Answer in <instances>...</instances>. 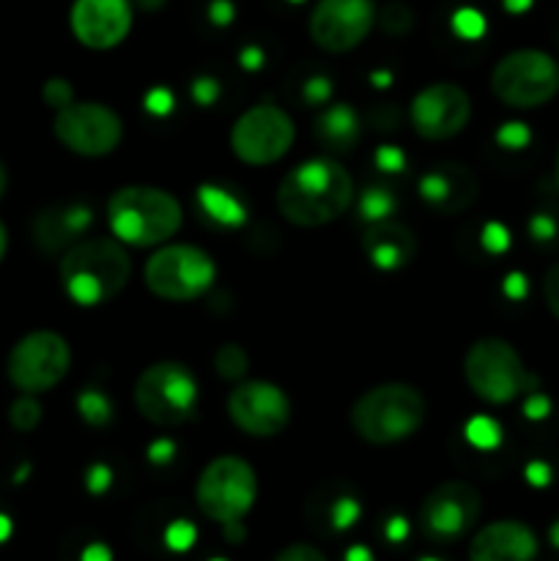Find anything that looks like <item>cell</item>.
<instances>
[{
	"label": "cell",
	"instance_id": "cell-28",
	"mask_svg": "<svg viewBox=\"0 0 559 561\" xmlns=\"http://www.w3.org/2000/svg\"><path fill=\"white\" fill-rule=\"evenodd\" d=\"M362 518V504L354 496H338L327 510V524L332 531L354 529L356 520Z\"/></svg>",
	"mask_w": 559,
	"mask_h": 561
},
{
	"label": "cell",
	"instance_id": "cell-20",
	"mask_svg": "<svg viewBox=\"0 0 559 561\" xmlns=\"http://www.w3.org/2000/svg\"><path fill=\"white\" fill-rule=\"evenodd\" d=\"M362 250H365L367 261H370L373 266L381 268V272H395V268H403L414 261V230L395 222V219L373 222L370 228H367L365 239H362Z\"/></svg>",
	"mask_w": 559,
	"mask_h": 561
},
{
	"label": "cell",
	"instance_id": "cell-32",
	"mask_svg": "<svg viewBox=\"0 0 559 561\" xmlns=\"http://www.w3.org/2000/svg\"><path fill=\"white\" fill-rule=\"evenodd\" d=\"M453 31L458 33L464 42H475L486 33V20H482L480 11L475 9H458L453 14Z\"/></svg>",
	"mask_w": 559,
	"mask_h": 561
},
{
	"label": "cell",
	"instance_id": "cell-43",
	"mask_svg": "<svg viewBox=\"0 0 559 561\" xmlns=\"http://www.w3.org/2000/svg\"><path fill=\"white\" fill-rule=\"evenodd\" d=\"M543 296H546V305L551 310V316L559 321V261L548 268L546 283H543Z\"/></svg>",
	"mask_w": 559,
	"mask_h": 561
},
{
	"label": "cell",
	"instance_id": "cell-14",
	"mask_svg": "<svg viewBox=\"0 0 559 561\" xmlns=\"http://www.w3.org/2000/svg\"><path fill=\"white\" fill-rule=\"evenodd\" d=\"M228 416L252 438H274L290 422V400L272 381H239L228 394Z\"/></svg>",
	"mask_w": 559,
	"mask_h": 561
},
{
	"label": "cell",
	"instance_id": "cell-19",
	"mask_svg": "<svg viewBox=\"0 0 559 561\" xmlns=\"http://www.w3.org/2000/svg\"><path fill=\"white\" fill-rule=\"evenodd\" d=\"M540 542L521 520H493L469 540V561H535Z\"/></svg>",
	"mask_w": 559,
	"mask_h": 561
},
{
	"label": "cell",
	"instance_id": "cell-46",
	"mask_svg": "<svg viewBox=\"0 0 559 561\" xmlns=\"http://www.w3.org/2000/svg\"><path fill=\"white\" fill-rule=\"evenodd\" d=\"M233 3L230 0H212V5H208V20L214 22V25H228L230 20H233Z\"/></svg>",
	"mask_w": 559,
	"mask_h": 561
},
{
	"label": "cell",
	"instance_id": "cell-21",
	"mask_svg": "<svg viewBox=\"0 0 559 561\" xmlns=\"http://www.w3.org/2000/svg\"><path fill=\"white\" fill-rule=\"evenodd\" d=\"M93 211L80 203L71 206H53L42 211L33 222V239L44 252H60L69 250L71 244L80 241V236L91 228Z\"/></svg>",
	"mask_w": 559,
	"mask_h": 561
},
{
	"label": "cell",
	"instance_id": "cell-12",
	"mask_svg": "<svg viewBox=\"0 0 559 561\" xmlns=\"http://www.w3.org/2000/svg\"><path fill=\"white\" fill-rule=\"evenodd\" d=\"M53 131L66 151L85 159H99L121 146L124 121L113 107L102 102H71L69 107L55 113Z\"/></svg>",
	"mask_w": 559,
	"mask_h": 561
},
{
	"label": "cell",
	"instance_id": "cell-8",
	"mask_svg": "<svg viewBox=\"0 0 559 561\" xmlns=\"http://www.w3.org/2000/svg\"><path fill=\"white\" fill-rule=\"evenodd\" d=\"M491 91L513 110H535L559 93V64L543 49H515L491 71Z\"/></svg>",
	"mask_w": 559,
	"mask_h": 561
},
{
	"label": "cell",
	"instance_id": "cell-26",
	"mask_svg": "<svg viewBox=\"0 0 559 561\" xmlns=\"http://www.w3.org/2000/svg\"><path fill=\"white\" fill-rule=\"evenodd\" d=\"M214 370L225 378V381H241L250 370V356L239 343L219 345L214 354Z\"/></svg>",
	"mask_w": 559,
	"mask_h": 561
},
{
	"label": "cell",
	"instance_id": "cell-10",
	"mask_svg": "<svg viewBox=\"0 0 559 561\" xmlns=\"http://www.w3.org/2000/svg\"><path fill=\"white\" fill-rule=\"evenodd\" d=\"M71 367V348L58 332H31L11 348L5 376L22 394H44L58 387Z\"/></svg>",
	"mask_w": 559,
	"mask_h": 561
},
{
	"label": "cell",
	"instance_id": "cell-53",
	"mask_svg": "<svg viewBox=\"0 0 559 561\" xmlns=\"http://www.w3.org/2000/svg\"><path fill=\"white\" fill-rule=\"evenodd\" d=\"M343 561H376V559H373L370 548L360 546V542H356V546H351L349 551L343 553Z\"/></svg>",
	"mask_w": 559,
	"mask_h": 561
},
{
	"label": "cell",
	"instance_id": "cell-27",
	"mask_svg": "<svg viewBox=\"0 0 559 561\" xmlns=\"http://www.w3.org/2000/svg\"><path fill=\"white\" fill-rule=\"evenodd\" d=\"M42 422V403L33 394H22L11 403L9 409V425L20 433H33Z\"/></svg>",
	"mask_w": 559,
	"mask_h": 561
},
{
	"label": "cell",
	"instance_id": "cell-55",
	"mask_svg": "<svg viewBox=\"0 0 559 561\" xmlns=\"http://www.w3.org/2000/svg\"><path fill=\"white\" fill-rule=\"evenodd\" d=\"M5 252H9V230H5V225L0 222V263H3Z\"/></svg>",
	"mask_w": 559,
	"mask_h": 561
},
{
	"label": "cell",
	"instance_id": "cell-41",
	"mask_svg": "<svg viewBox=\"0 0 559 561\" xmlns=\"http://www.w3.org/2000/svg\"><path fill=\"white\" fill-rule=\"evenodd\" d=\"M190 93L201 107H212L219 99V80L217 77H197V80H192Z\"/></svg>",
	"mask_w": 559,
	"mask_h": 561
},
{
	"label": "cell",
	"instance_id": "cell-45",
	"mask_svg": "<svg viewBox=\"0 0 559 561\" xmlns=\"http://www.w3.org/2000/svg\"><path fill=\"white\" fill-rule=\"evenodd\" d=\"M409 531H411V526H409V520L403 518V515H392V518L384 524V537H387L389 542H395V546L406 542Z\"/></svg>",
	"mask_w": 559,
	"mask_h": 561
},
{
	"label": "cell",
	"instance_id": "cell-42",
	"mask_svg": "<svg viewBox=\"0 0 559 561\" xmlns=\"http://www.w3.org/2000/svg\"><path fill=\"white\" fill-rule=\"evenodd\" d=\"M559 233V225L551 214H535L529 219V236L535 241H554Z\"/></svg>",
	"mask_w": 559,
	"mask_h": 561
},
{
	"label": "cell",
	"instance_id": "cell-51",
	"mask_svg": "<svg viewBox=\"0 0 559 561\" xmlns=\"http://www.w3.org/2000/svg\"><path fill=\"white\" fill-rule=\"evenodd\" d=\"M526 480L532 482V485H548V480H551V474H548V466L543 463H529L526 466Z\"/></svg>",
	"mask_w": 559,
	"mask_h": 561
},
{
	"label": "cell",
	"instance_id": "cell-3",
	"mask_svg": "<svg viewBox=\"0 0 559 561\" xmlns=\"http://www.w3.org/2000/svg\"><path fill=\"white\" fill-rule=\"evenodd\" d=\"M107 225L121 244L162 247L184 225V208L159 186H124L107 201Z\"/></svg>",
	"mask_w": 559,
	"mask_h": 561
},
{
	"label": "cell",
	"instance_id": "cell-30",
	"mask_svg": "<svg viewBox=\"0 0 559 561\" xmlns=\"http://www.w3.org/2000/svg\"><path fill=\"white\" fill-rule=\"evenodd\" d=\"M376 22L389 36H406L414 27V14L403 3H389L381 14H376Z\"/></svg>",
	"mask_w": 559,
	"mask_h": 561
},
{
	"label": "cell",
	"instance_id": "cell-25",
	"mask_svg": "<svg viewBox=\"0 0 559 561\" xmlns=\"http://www.w3.org/2000/svg\"><path fill=\"white\" fill-rule=\"evenodd\" d=\"M395 206H398V201L387 186H367L360 195V217L370 225L392 219Z\"/></svg>",
	"mask_w": 559,
	"mask_h": 561
},
{
	"label": "cell",
	"instance_id": "cell-40",
	"mask_svg": "<svg viewBox=\"0 0 559 561\" xmlns=\"http://www.w3.org/2000/svg\"><path fill=\"white\" fill-rule=\"evenodd\" d=\"M301 96H305L307 104H312V107H323V104L332 99V82H329V77H310V80L305 82V88H301Z\"/></svg>",
	"mask_w": 559,
	"mask_h": 561
},
{
	"label": "cell",
	"instance_id": "cell-50",
	"mask_svg": "<svg viewBox=\"0 0 559 561\" xmlns=\"http://www.w3.org/2000/svg\"><path fill=\"white\" fill-rule=\"evenodd\" d=\"M524 414L529 416V420H543V416L548 414V400L543 398V394H532L524 403Z\"/></svg>",
	"mask_w": 559,
	"mask_h": 561
},
{
	"label": "cell",
	"instance_id": "cell-13",
	"mask_svg": "<svg viewBox=\"0 0 559 561\" xmlns=\"http://www.w3.org/2000/svg\"><path fill=\"white\" fill-rule=\"evenodd\" d=\"M373 0H318L310 14V38L318 49L332 55L351 53L376 25Z\"/></svg>",
	"mask_w": 559,
	"mask_h": 561
},
{
	"label": "cell",
	"instance_id": "cell-56",
	"mask_svg": "<svg viewBox=\"0 0 559 561\" xmlns=\"http://www.w3.org/2000/svg\"><path fill=\"white\" fill-rule=\"evenodd\" d=\"M11 537V520L9 515H0V542H5Z\"/></svg>",
	"mask_w": 559,
	"mask_h": 561
},
{
	"label": "cell",
	"instance_id": "cell-4",
	"mask_svg": "<svg viewBox=\"0 0 559 561\" xmlns=\"http://www.w3.org/2000/svg\"><path fill=\"white\" fill-rule=\"evenodd\" d=\"M427 416L425 394L403 381L378 383L360 394L351 405V427L362 442L373 447L406 442L422 427Z\"/></svg>",
	"mask_w": 559,
	"mask_h": 561
},
{
	"label": "cell",
	"instance_id": "cell-16",
	"mask_svg": "<svg viewBox=\"0 0 559 561\" xmlns=\"http://www.w3.org/2000/svg\"><path fill=\"white\" fill-rule=\"evenodd\" d=\"M480 513L482 499L477 488L469 485V482L449 480L427 493L420 510V520L427 537L449 542L475 529Z\"/></svg>",
	"mask_w": 559,
	"mask_h": 561
},
{
	"label": "cell",
	"instance_id": "cell-39",
	"mask_svg": "<svg viewBox=\"0 0 559 561\" xmlns=\"http://www.w3.org/2000/svg\"><path fill=\"white\" fill-rule=\"evenodd\" d=\"M376 168L381 170V173H403L406 168V153L400 151L398 146H378L376 148Z\"/></svg>",
	"mask_w": 559,
	"mask_h": 561
},
{
	"label": "cell",
	"instance_id": "cell-37",
	"mask_svg": "<svg viewBox=\"0 0 559 561\" xmlns=\"http://www.w3.org/2000/svg\"><path fill=\"white\" fill-rule=\"evenodd\" d=\"M272 561H329L321 548L310 546V542H290Z\"/></svg>",
	"mask_w": 559,
	"mask_h": 561
},
{
	"label": "cell",
	"instance_id": "cell-57",
	"mask_svg": "<svg viewBox=\"0 0 559 561\" xmlns=\"http://www.w3.org/2000/svg\"><path fill=\"white\" fill-rule=\"evenodd\" d=\"M5 190H9V170H5V164L0 162V201H3Z\"/></svg>",
	"mask_w": 559,
	"mask_h": 561
},
{
	"label": "cell",
	"instance_id": "cell-6",
	"mask_svg": "<svg viewBox=\"0 0 559 561\" xmlns=\"http://www.w3.org/2000/svg\"><path fill=\"white\" fill-rule=\"evenodd\" d=\"M142 279L157 299L192 301L212 290L217 263L201 247L164 244L146 261Z\"/></svg>",
	"mask_w": 559,
	"mask_h": 561
},
{
	"label": "cell",
	"instance_id": "cell-36",
	"mask_svg": "<svg viewBox=\"0 0 559 561\" xmlns=\"http://www.w3.org/2000/svg\"><path fill=\"white\" fill-rule=\"evenodd\" d=\"M480 244L486 247V252H491V255H502L510 247V230L499 222H488L480 233Z\"/></svg>",
	"mask_w": 559,
	"mask_h": 561
},
{
	"label": "cell",
	"instance_id": "cell-29",
	"mask_svg": "<svg viewBox=\"0 0 559 561\" xmlns=\"http://www.w3.org/2000/svg\"><path fill=\"white\" fill-rule=\"evenodd\" d=\"M464 433H466V442L477 449H493L499 447V442H502V427H499L493 420H488V416H475V420H469V425H466Z\"/></svg>",
	"mask_w": 559,
	"mask_h": 561
},
{
	"label": "cell",
	"instance_id": "cell-34",
	"mask_svg": "<svg viewBox=\"0 0 559 561\" xmlns=\"http://www.w3.org/2000/svg\"><path fill=\"white\" fill-rule=\"evenodd\" d=\"M529 129H526V124H521V121H510V124H504L502 129L497 131V142L502 148H507V151H521V148L529 146Z\"/></svg>",
	"mask_w": 559,
	"mask_h": 561
},
{
	"label": "cell",
	"instance_id": "cell-7",
	"mask_svg": "<svg viewBox=\"0 0 559 561\" xmlns=\"http://www.w3.org/2000/svg\"><path fill=\"white\" fill-rule=\"evenodd\" d=\"M197 403V381L181 362H153L137 376L135 405L157 427H179Z\"/></svg>",
	"mask_w": 559,
	"mask_h": 561
},
{
	"label": "cell",
	"instance_id": "cell-54",
	"mask_svg": "<svg viewBox=\"0 0 559 561\" xmlns=\"http://www.w3.org/2000/svg\"><path fill=\"white\" fill-rule=\"evenodd\" d=\"M370 82L376 88H389V85H392V71H387V69H384V71H373Z\"/></svg>",
	"mask_w": 559,
	"mask_h": 561
},
{
	"label": "cell",
	"instance_id": "cell-44",
	"mask_svg": "<svg viewBox=\"0 0 559 561\" xmlns=\"http://www.w3.org/2000/svg\"><path fill=\"white\" fill-rule=\"evenodd\" d=\"M146 458H148V463H153V466H168L170 460L175 458V444L170 442V438H157V442L148 444Z\"/></svg>",
	"mask_w": 559,
	"mask_h": 561
},
{
	"label": "cell",
	"instance_id": "cell-48",
	"mask_svg": "<svg viewBox=\"0 0 559 561\" xmlns=\"http://www.w3.org/2000/svg\"><path fill=\"white\" fill-rule=\"evenodd\" d=\"M239 64H241V69L258 71L263 66V49L255 47V44H252V47H244L239 53Z\"/></svg>",
	"mask_w": 559,
	"mask_h": 561
},
{
	"label": "cell",
	"instance_id": "cell-18",
	"mask_svg": "<svg viewBox=\"0 0 559 561\" xmlns=\"http://www.w3.org/2000/svg\"><path fill=\"white\" fill-rule=\"evenodd\" d=\"M417 192L438 214L453 217V214H464L466 208H471V203L480 195V181L466 164L444 162L422 175Z\"/></svg>",
	"mask_w": 559,
	"mask_h": 561
},
{
	"label": "cell",
	"instance_id": "cell-15",
	"mask_svg": "<svg viewBox=\"0 0 559 561\" xmlns=\"http://www.w3.org/2000/svg\"><path fill=\"white\" fill-rule=\"evenodd\" d=\"M409 115L422 140L442 142L469 126L471 99L455 82H431L411 99Z\"/></svg>",
	"mask_w": 559,
	"mask_h": 561
},
{
	"label": "cell",
	"instance_id": "cell-59",
	"mask_svg": "<svg viewBox=\"0 0 559 561\" xmlns=\"http://www.w3.org/2000/svg\"><path fill=\"white\" fill-rule=\"evenodd\" d=\"M137 3H140V9H146V11H157V9H162L164 0H137Z\"/></svg>",
	"mask_w": 559,
	"mask_h": 561
},
{
	"label": "cell",
	"instance_id": "cell-17",
	"mask_svg": "<svg viewBox=\"0 0 559 561\" xmlns=\"http://www.w3.org/2000/svg\"><path fill=\"white\" fill-rule=\"evenodd\" d=\"M71 33L88 49H113L132 31V0H75L69 14Z\"/></svg>",
	"mask_w": 559,
	"mask_h": 561
},
{
	"label": "cell",
	"instance_id": "cell-63",
	"mask_svg": "<svg viewBox=\"0 0 559 561\" xmlns=\"http://www.w3.org/2000/svg\"><path fill=\"white\" fill-rule=\"evenodd\" d=\"M208 561H228V559H208Z\"/></svg>",
	"mask_w": 559,
	"mask_h": 561
},
{
	"label": "cell",
	"instance_id": "cell-9",
	"mask_svg": "<svg viewBox=\"0 0 559 561\" xmlns=\"http://www.w3.org/2000/svg\"><path fill=\"white\" fill-rule=\"evenodd\" d=\"M464 378L471 392L491 405L513 403L529 387L524 359L502 337H482L466 351Z\"/></svg>",
	"mask_w": 559,
	"mask_h": 561
},
{
	"label": "cell",
	"instance_id": "cell-22",
	"mask_svg": "<svg viewBox=\"0 0 559 561\" xmlns=\"http://www.w3.org/2000/svg\"><path fill=\"white\" fill-rule=\"evenodd\" d=\"M360 115H356V110L345 102L329 104V107H323L321 115L316 118L318 142L327 146V151L332 153L354 151V146L360 142Z\"/></svg>",
	"mask_w": 559,
	"mask_h": 561
},
{
	"label": "cell",
	"instance_id": "cell-2",
	"mask_svg": "<svg viewBox=\"0 0 559 561\" xmlns=\"http://www.w3.org/2000/svg\"><path fill=\"white\" fill-rule=\"evenodd\" d=\"M132 277V261L121 241L80 239L60 257V285L80 307H99L113 301Z\"/></svg>",
	"mask_w": 559,
	"mask_h": 561
},
{
	"label": "cell",
	"instance_id": "cell-31",
	"mask_svg": "<svg viewBox=\"0 0 559 561\" xmlns=\"http://www.w3.org/2000/svg\"><path fill=\"white\" fill-rule=\"evenodd\" d=\"M197 542V529L192 520L179 518L164 529V548L173 553H186Z\"/></svg>",
	"mask_w": 559,
	"mask_h": 561
},
{
	"label": "cell",
	"instance_id": "cell-24",
	"mask_svg": "<svg viewBox=\"0 0 559 561\" xmlns=\"http://www.w3.org/2000/svg\"><path fill=\"white\" fill-rule=\"evenodd\" d=\"M77 414L91 427L110 425V420H113V403H110V398L104 392L88 387L77 394Z\"/></svg>",
	"mask_w": 559,
	"mask_h": 561
},
{
	"label": "cell",
	"instance_id": "cell-58",
	"mask_svg": "<svg viewBox=\"0 0 559 561\" xmlns=\"http://www.w3.org/2000/svg\"><path fill=\"white\" fill-rule=\"evenodd\" d=\"M548 540H551V546L559 551V520H554L551 529H548Z\"/></svg>",
	"mask_w": 559,
	"mask_h": 561
},
{
	"label": "cell",
	"instance_id": "cell-61",
	"mask_svg": "<svg viewBox=\"0 0 559 561\" xmlns=\"http://www.w3.org/2000/svg\"><path fill=\"white\" fill-rule=\"evenodd\" d=\"M554 181H557V190H559V151H557V162H554Z\"/></svg>",
	"mask_w": 559,
	"mask_h": 561
},
{
	"label": "cell",
	"instance_id": "cell-64",
	"mask_svg": "<svg viewBox=\"0 0 559 561\" xmlns=\"http://www.w3.org/2000/svg\"><path fill=\"white\" fill-rule=\"evenodd\" d=\"M290 3H301V0H290Z\"/></svg>",
	"mask_w": 559,
	"mask_h": 561
},
{
	"label": "cell",
	"instance_id": "cell-38",
	"mask_svg": "<svg viewBox=\"0 0 559 561\" xmlns=\"http://www.w3.org/2000/svg\"><path fill=\"white\" fill-rule=\"evenodd\" d=\"M142 107L151 115H157V118H164V115L173 113L175 99L168 88H151V91L146 93V99H142Z\"/></svg>",
	"mask_w": 559,
	"mask_h": 561
},
{
	"label": "cell",
	"instance_id": "cell-1",
	"mask_svg": "<svg viewBox=\"0 0 559 561\" xmlns=\"http://www.w3.org/2000/svg\"><path fill=\"white\" fill-rule=\"evenodd\" d=\"M354 179L334 157H312L283 175L277 211L296 228H323L354 203Z\"/></svg>",
	"mask_w": 559,
	"mask_h": 561
},
{
	"label": "cell",
	"instance_id": "cell-49",
	"mask_svg": "<svg viewBox=\"0 0 559 561\" xmlns=\"http://www.w3.org/2000/svg\"><path fill=\"white\" fill-rule=\"evenodd\" d=\"M80 561H113V551H110V546H104V542H88V546L82 548Z\"/></svg>",
	"mask_w": 559,
	"mask_h": 561
},
{
	"label": "cell",
	"instance_id": "cell-5",
	"mask_svg": "<svg viewBox=\"0 0 559 561\" xmlns=\"http://www.w3.org/2000/svg\"><path fill=\"white\" fill-rule=\"evenodd\" d=\"M258 499L255 469L244 458L219 455L201 471L195 485L197 510L214 524H236L250 515Z\"/></svg>",
	"mask_w": 559,
	"mask_h": 561
},
{
	"label": "cell",
	"instance_id": "cell-62",
	"mask_svg": "<svg viewBox=\"0 0 559 561\" xmlns=\"http://www.w3.org/2000/svg\"><path fill=\"white\" fill-rule=\"evenodd\" d=\"M420 561H442V559H436V557H425V559H420Z\"/></svg>",
	"mask_w": 559,
	"mask_h": 561
},
{
	"label": "cell",
	"instance_id": "cell-35",
	"mask_svg": "<svg viewBox=\"0 0 559 561\" xmlns=\"http://www.w3.org/2000/svg\"><path fill=\"white\" fill-rule=\"evenodd\" d=\"M113 488V469L107 463H93L85 471V491L91 496H104Z\"/></svg>",
	"mask_w": 559,
	"mask_h": 561
},
{
	"label": "cell",
	"instance_id": "cell-47",
	"mask_svg": "<svg viewBox=\"0 0 559 561\" xmlns=\"http://www.w3.org/2000/svg\"><path fill=\"white\" fill-rule=\"evenodd\" d=\"M502 290H504V296H507V299H515V301L524 299L526 277H524V274H518V272L507 274V279L502 283Z\"/></svg>",
	"mask_w": 559,
	"mask_h": 561
},
{
	"label": "cell",
	"instance_id": "cell-23",
	"mask_svg": "<svg viewBox=\"0 0 559 561\" xmlns=\"http://www.w3.org/2000/svg\"><path fill=\"white\" fill-rule=\"evenodd\" d=\"M197 206L203 208L208 219L225 225V228H241L247 222L244 203L217 184L197 186Z\"/></svg>",
	"mask_w": 559,
	"mask_h": 561
},
{
	"label": "cell",
	"instance_id": "cell-52",
	"mask_svg": "<svg viewBox=\"0 0 559 561\" xmlns=\"http://www.w3.org/2000/svg\"><path fill=\"white\" fill-rule=\"evenodd\" d=\"M223 531H225V540L236 542V546H239V542H244V537H247L244 520H236V524H225Z\"/></svg>",
	"mask_w": 559,
	"mask_h": 561
},
{
	"label": "cell",
	"instance_id": "cell-11",
	"mask_svg": "<svg viewBox=\"0 0 559 561\" xmlns=\"http://www.w3.org/2000/svg\"><path fill=\"white\" fill-rule=\"evenodd\" d=\"M296 140V126L285 110L274 104H255L244 110L230 126V151L252 168L280 162Z\"/></svg>",
	"mask_w": 559,
	"mask_h": 561
},
{
	"label": "cell",
	"instance_id": "cell-33",
	"mask_svg": "<svg viewBox=\"0 0 559 561\" xmlns=\"http://www.w3.org/2000/svg\"><path fill=\"white\" fill-rule=\"evenodd\" d=\"M42 96H44V102H47L49 107L58 113V110L69 107V104L75 102V88H71V82L64 80V77H53V80L44 82Z\"/></svg>",
	"mask_w": 559,
	"mask_h": 561
},
{
	"label": "cell",
	"instance_id": "cell-60",
	"mask_svg": "<svg viewBox=\"0 0 559 561\" xmlns=\"http://www.w3.org/2000/svg\"><path fill=\"white\" fill-rule=\"evenodd\" d=\"M504 5H507L510 11H524L526 5H529V0H504Z\"/></svg>",
	"mask_w": 559,
	"mask_h": 561
}]
</instances>
